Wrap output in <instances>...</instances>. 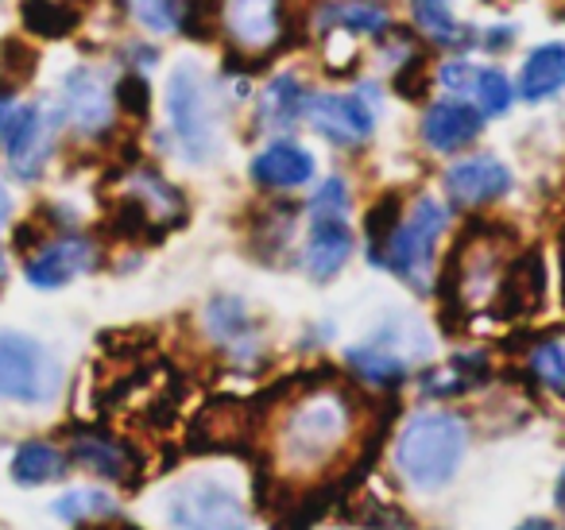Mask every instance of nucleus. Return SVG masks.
Listing matches in <instances>:
<instances>
[{"label":"nucleus","instance_id":"7","mask_svg":"<svg viewBox=\"0 0 565 530\" xmlns=\"http://www.w3.org/2000/svg\"><path fill=\"white\" fill-rule=\"evenodd\" d=\"M307 120L318 136L341 148H361L376 132V102L372 86H361L353 94H318L307 97Z\"/></svg>","mask_w":565,"mask_h":530},{"label":"nucleus","instance_id":"41","mask_svg":"<svg viewBox=\"0 0 565 530\" xmlns=\"http://www.w3.org/2000/svg\"><path fill=\"white\" fill-rule=\"evenodd\" d=\"M562 290H565V233H562Z\"/></svg>","mask_w":565,"mask_h":530},{"label":"nucleus","instance_id":"34","mask_svg":"<svg viewBox=\"0 0 565 530\" xmlns=\"http://www.w3.org/2000/svg\"><path fill=\"white\" fill-rule=\"evenodd\" d=\"M531 372L539 375L546 388L562 391L565 395V349L554 341L539 344V349H531Z\"/></svg>","mask_w":565,"mask_h":530},{"label":"nucleus","instance_id":"21","mask_svg":"<svg viewBox=\"0 0 565 530\" xmlns=\"http://www.w3.org/2000/svg\"><path fill=\"white\" fill-rule=\"evenodd\" d=\"M349 368H353L361 380L376 383V388H395L399 380H407L411 372V360L403 357L399 349L384 341H372V344H356V349L345 352Z\"/></svg>","mask_w":565,"mask_h":530},{"label":"nucleus","instance_id":"11","mask_svg":"<svg viewBox=\"0 0 565 530\" xmlns=\"http://www.w3.org/2000/svg\"><path fill=\"white\" fill-rule=\"evenodd\" d=\"M58 102H63V113L78 132H105L113 120V97L105 89V82L97 78V71L89 66H78L63 78L58 86Z\"/></svg>","mask_w":565,"mask_h":530},{"label":"nucleus","instance_id":"20","mask_svg":"<svg viewBox=\"0 0 565 530\" xmlns=\"http://www.w3.org/2000/svg\"><path fill=\"white\" fill-rule=\"evenodd\" d=\"M128 194L148 210V218L156 229L182 225V218H186V202H182V194L156 171H136L132 179H128Z\"/></svg>","mask_w":565,"mask_h":530},{"label":"nucleus","instance_id":"39","mask_svg":"<svg viewBox=\"0 0 565 530\" xmlns=\"http://www.w3.org/2000/svg\"><path fill=\"white\" fill-rule=\"evenodd\" d=\"M554 499H557V507L565 511V473H562V480H557V488H554Z\"/></svg>","mask_w":565,"mask_h":530},{"label":"nucleus","instance_id":"36","mask_svg":"<svg viewBox=\"0 0 565 530\" xmlns=\"http://www.w3.org/2000/svg\"><path fill=\"white\" fill-rule=\"evenodd\" d=\"M9 218H12V194L4 187H0V229L9 225Z\"/></svg>","mask_w":565,"mask_h":530},{"label":"nucleus","instance_id":"24","mask_svg":"<svg viewBox=\"0 0 565 530\" xmlns=\"http://www.w3.org/2000/svg\"><path fill=\"white\" fill-rule=\"evenodd\" d=\"M66 468H71V457L63 449L47 442H28L20 445V453L12 457V480L32 488V484H51V480H63Z\"/></svg>","mask_w":565,"mask_h":530},{"label":"nucleus","instance_id":"32","mask_svg":"<svg viewBox=\"0 0 565 530\" xmlns=\"http://www.w3.org/2000/svg\"><path fill=\"white\" fill-rule=\"evenodd\" d=\"M128 9L151 32H179L186 4L182 0H128Z\"/></svg>","mask_w":565,"mask_h":530},{"label":"nucleus","instance_id":"17","mask_svg":"<svg viewBox=\"0 0 565 530\" xmlns=\"http://www.w3.org/2000/svg\"><path fill=\"white\" fill-rule=\"evenodd\" d=\"M74 460L86 465L89 473L105 476V480H120L128 484L136 473H140V453L125 442H113L105 434H82L74 437Z\"/></svg>","mask_w":565,"mask_h":530},{"label":"nucleus","instance_id":"5","mask_svg":"<svg viewBox=\"0 0 565 530\" xmlns=\"http://www.w3.org/2000/svg\"><path fill=\"white\" fill-rule=\"evenodd\" d=\"M349 430V403L333 391H318V395L302 399L287 418L282 430V445L295 465H315L326 460L341 445Z\"/></svg>","mask_w":565,"mask_h":530},{"label":"nucleus","instance_id":"10","mask_svg":"<svg viewBox=\"0 0 565 530\" xmlns=\"http://www.w3.org/2000/svg\"><path fill=\"white\" fill-rule=\"evenodd\" d=\"M511 190V171L492 156H472L461 159L446 171V194L454 205H465V210H477V205H488L495 198H503Z\"/></svg>","mask_w":565,"mask_h":530},{"label":"nucleus","instance_id":"16","mask_svg":"<svg viewBox=\"0 0 565 530\" xmlns=\"http://www.w3.org/2000/svg\"><path fill=\"white\" fill-rule=\"evenodd\" d=\"M252 179L259 187H271V190H295L302 182L315 179V156L307 148H299L295 140H279L271 148H264L256 159H252Z\"/></svg>","mask_w":565,"mask_h":530},{"label":"nucleus","instance_id":"12","mask_svg":"<svg viewBox=\"0 0 565 530\" xmlns=\"http://www.w3.org/2000/svg\"><path fill=\"white\" fill-rule=\"evenodd\" d=\"M0 140H4V156H9L12 171L20 179H35L43 171V159H47V125H43V113L35 105H17L0 128Z\"/></svg>","mask_w":565,"mask_h":530},{"label":"nucleus","instance_id":"40","mask_svg":"<svg viewBox=\"0 0 565 530\" xmlns=\"http://www.w3.org/2000/svg\"><path fill=\"white\" fill-rule=\"evenodd\" d=\"M9 283V259H4V252H0V287Z\"/></svg>","mask_w":565,"mask_h":530},{"label":"nucleus","instance_id":"9","mask_svg":"<svg viewBox=\"0 0 565 530\" xmlns=\"http://www.w3.org/2000/svg\"><path fill=\"white\" fill-rule=\"evenodd\" d=\"M94 264H97V244L89 241V236H78V233L58 236L55 244H47V248L28 259V283H35V287H43V290L66 287V283H74L78 275H86Z\"/></svg>","mask_w":565,"mask_h":530},{"label":"nucleus","instance_id":"22","mask_svg":"<svg viewBox=\"0 0 565 530\" xmlns=\"http://www.w3.org/2000/svg\"><path fill=\"white\" fill-rule=\"evenodd\" d=\"M205 329L217 344L225 349L241 352L256 341V326H252V314L244 310L241 298H228V295H217L210 306H205Z\"/></svg>","mask_w":565,"mask_h":530},{"label":"nucleus","instance_id":"6","mask_svg":"<svg viewBox=\"0 0 565 530\" xmlns=\"http://www.w3.org/2000/svg\"><path fill=\"white\" fill-rule=\"evenodd\" d=\"M163 515L171 530H248V511L217 480H182L167 491Z\"/></svg>","mask_w":565,"mask_h":530},{"label":"nucleus","instance_id":"25","mask_svg":"<svg viewBox=\"0 0 565 530\" xmlns=\"http://www.w3.org/2000/svg\"><path fill=\"white\" fill-rule=\"evenodd\" d=\"M411 17H415V24L423 28L434 43H441V47H461L472 35L469 28L454 17L449 0H411Z\"/></svg>","mask_w":565,"mask_h":530},{"label":"nucleus","instance_id":"35","mask_svg":"<svg viewBox=\"0 0 565 530\" xmlns=\"http://www.w3.org/2000/svg\"><path fill=\"white\" fill-rule=\"evenodd\" d=\"M120 105H125L132 117H148V105H151V89L148 82L140 78V74H125L120 78V89H117Z\"/></svg>","mask_w":565,"mask_h":530},{"label":"nucleus","instance_id":"33","mask_svg":"<svg viewBox=\"0 0 565 530\" xmlns=\"http://www.w3.org/2000/svg\"><path fill=\"white\" fill-rule=\"evenodd\" d=\"M349 213V190L341 179H326L310 198V218L315 221H345Z\"/></svg>","mask_w":565,"mask_h":530},{"label":"nucleus","instance_id":"8","mask_svg":"<svg viewBox=\"0 0 565 530\" xmlns=\"http://www.w3.org/2000/svg\"><path fill=\"white\" fill-rule=\"evenodd\" d=\"M438 82L449 94H461L477 105L480 117H503L511 109V82L503 78V71L495 66H480V63H446L438 71Z\"/></svg>","mask_w":565,"mask_h":530},{"label":"nucleus","instance_id":"1","mask_svg":"<svg viewBox=\"0 0 565 530\" xmlns=\"http://www.w3.org/2000/svg\"><path fill=\"white\" fill-rule=\"evenodd\" d=\"M469 445V430L449 411H423L399 430L395 442V468L403 480L423 491L446 488L457 476Z\"/></svg>","mask_w":565,"mask_h":530},{"label":"nucleus","instance_id":"2","mask_svg":"<svg viewBox=\"0 0 565 530\" xmlns=\"http://www.w3.org/2000/svg\"><path fill=\"white\" fill-rule=\"evenodd\" d=\"M449 221L446 202L438 198H418L411 205V213H403L399 229L392 233L384 248V267H392L403 283L426 290L430 287V272H434V248H438V236Z\"/></svg>","mask_w":565,"mask_h":530},{"label":"nucleus","instance_id":"19","mask_svg":"<svg viewBox=\"0 0 565 530\" xmlns=\"http://www.w3.org/2000/svg\"><path fill=\"white\" fill-rule=\"evenodd\" d=\"M353 256V233L345 221H315L307 241V272L315 279H333Z\"/></svg>","mask_w":565,"mask_h":530},{"label":"nucleus","instance_id":"14","mask_svg":"<svg viewBox=\"0 0 565 530\" xmlns=\"http://www.w3.org/2000/svg\"><path fill=\"white\" fill-rule=\"evenodd\" d=\"M484 117L477 113V105L469 102H438L426 109L423 117V144L438 156L461 151L465 144H472L480 136Z\"/></svg>","mask_w":565,"mask_h":530},{"label":"nucleus","instance_id":"28","mask_svg":"<svg viewBox=\"0 0 565 530\" xmlns=\"http://www.w3.org/2000/svg\"><path fill=\"white\" fill-rule=\"evenodd\" d=\"M403 221V198L399 194H384L364 218V233H369V256L372 264H384V248L392 241V233Z\"/></svg>","mask_w":565,"mask_h":530},{"label":"nucleus","instance_id":"37","mask_svg":"<svg viewBox=\"0 0 565 530\" xmlns=\"http://www.w3.org/2000/svg\"><path fill=\"white\" fill-rule=\"evenodd\" d=\"M515 530H565V527H557V522H550V519H526V522H519Z\"/></svg>","mask_w":565,"mask_h":530},{"label":"nucleus","instance_id":"23","mask_svg":"<svg viewBox=\"0 0 565 530\" xmlns=\"http://www.w3.org/2000/svg\"><path fill=\"white\" fill-rule=\"evenodd\" d=\"M307 89H302L299 78H275L267 82L264 97H259V128H291L299 117H307Z\"/></svg>","mask_w":565,"mask_h":530},{"label":"nucleus","instance_id":"4","mask_svg":"<svg viewBox=\"0 0 565 530\" xmlns=\"http://www.w3.org/2000/svg\"><path fill=\"white\" fill-rule=\"evenodd\" d=\"M58 364L35 337L0 329V399L9 403H51L58 395Z\"/></svg>","mask_w":565,"mask_h":530},{"label":"nucleus","instance_id":"29","mask_svg":"<svg viewBox=\"0 0 565 530\" xmlns=\"http://www.w3.org/2000/svg\"><path fill=\"white\" fill-rule=\"evenodd\" d=\"M55 515L66 522L113 519V515H117V499H113L109 491H97V488H74L55 499Z\"/></svg>","mask_w":565,"mask_h":530},{"label":"nucleus","instance_id":"15","mask_svg":"<svg viewBox=\"0 0 565 530\" xmlns=\"http://www.w3.org/2000/svg\"><path fill=\"white\" fill-rule=\"evenodd\" d=\"M225 28L241 47L264 51L282 35L279 0H225Z\"/></svg>","mask_w":565,"mask_h":530},{"label":"nucleus","instance_id":"27","mask_svg":"<svg viewBox=\"0 0 565 530\" xmlns=\"http://www.w3.org/2000/svg\"><path fill=\"white\" fill-rule=\"evenodd\" d=\"M484 372H488V364H484V357H480V352H472V357H454V364L423 375V395H430V399L434 395H438V399L461 395V391H469Z\"/></svg>","mask_w":565,"mask_h":530},{"label":"nucleus","instance_id":"38","mask_svg":"<svg viewBox=\"0 0 565 530\" xmlns=\"http://www.w3.org/2000/svg\"><path fill=\"white\" fill-rule=\"evenodd\" d=\"M12 113V94H0V128H4V120H9Z\"/></svg>","mask_w":565,"mask_h":530},{"label":"nucleus","instance_id":"31","mask_svg":"<svg viewBox=\"0 0 565 530\" xmlns=\"http://www.w3.org/2000/svg\"><path fill=\"white\" fill-rule=\"evenodd\" d=\"M40 66V51L20 40H0V94H17Z\"/></svg>","mask_w":565,"mask_h":530},{"label":"nucleus","instance_id":"3","mask_svg":"<svg viewBox=\"0 0 565 530\" xmlns=\"http://www.w3.org/2000/svg\"><path fill=\"white\" fill-rule=\"evenodd\" d=\"M167 113H171V128L182 144V156L190 163H205L217 151V128H213V102L205 78L198 66L182 63L174 66L171 82H167Z\"/></svg>","mask_w":565,"mask_h":530},{"label":"nucleus","instance_id":"26","mask_svg":"<svg viewBox=\"0 0 565 530\" xmlns=\"http://www.w3.org/2000/svg\"><path fill=\"white\" fill-rule=\"evenodd\" d=\"M24 24L43 40H63L78 28V9L74 0H24Z\"/></svg>","mask_w":565,"mask_h":530},{"label":"nucleus","instance_id":"30","mask_svg":"<svg viewBox=\"0 0 565 530\" xmlns=\"http://www.w3.org/2000/svg\"><path fill=\"white\" fill-rule=\"evenodd\" d=\"M322 20L330 28H345V32H387V12L376 9V4H364V0H341V4L322 12Z\"/></svg>","mask_w":565,"mask_h":530},{"label":"nucleus","instance_id":"18","mask_svg":"<svg viewBox=\"0 0 565 530\" xmlns=\"http://www.w3.org/2000/svg\"><path fill=\"white\" fill-rule=\"evenodd\" d=\"M565 89V43H542L526 55L519 71V94L523 102H546Z\"/></svg>","mask_w":565,"mask_h":530},{"label":"nucleus","instance_id":"13","mask_svg":"<svg viewBox=\"0 0 565 530\" xmlns=\"http://www.w3.org/2000/svg\"><path fill=\"white\" fill-rule=\"evenodd\" d=\"M542 298H546V264H542V252L531 248V252H523L508 272H503L495 314L508 318V321L526 318V314L539 310Z\"/></svg>","mask_w":565,"mask_h":530}]
</instances>
